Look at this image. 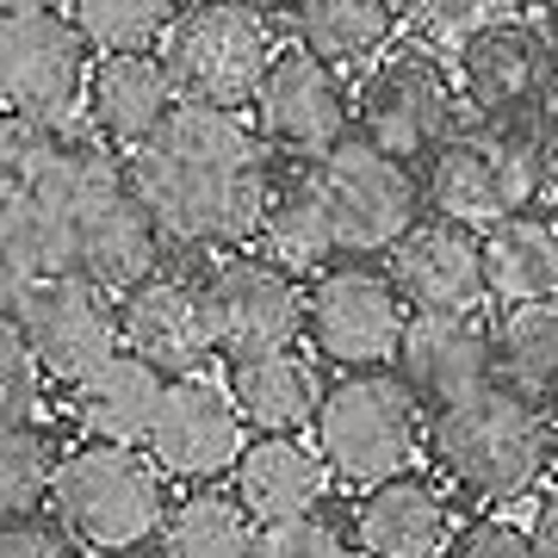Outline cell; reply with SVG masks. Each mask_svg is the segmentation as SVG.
<instances>
[{"label":"cell","instance_id":"obj_24","mask_svg":"<svg viewBox=\"0 0 558 558\" xmlns=\"http://www.w3.org/2000/svg\"><path fill=\"white\" fill-rule=\"evenodd\" d=\"M260 248H267L279 267H292V274H323V267L341 255V230H336L329 199H323L317 168L274 180L267 218H260Z\"/></svg>","mask_w":558,"mask_h":558},{"label":"cell","instance_id":"obj_19","mask_svg":"<svg viewBox=\"0 0 558 558\" xmlns=\"http://www.w3.org/2000/svg\"><path fill=\"white\" fill-rule=\"evenodd\" d=\"M348 534L366 558H440L453 539V502L416 472H391L360 490Z\"/></svg>","mask_w":558,"mask_h":558},{"label":"cell","instance_id":"obj_15","mask_svg":"<svg viewBox=\"0 0 558 558\" xmlns=\"http://www.w3.org/2000/svg\"><path fill=\"white\" fill-rule=\"evenodd\" d=\"M242 428H248V416L236 410L230 385H211L205 373H180V379H168V398L156 410L149 453L168 478L211 484L223 472H236L242 447H248Z\"/></svg>","mask_w":558,"mask_h":558},{"label":"cell","instance_id":"obj_26","mask_svg":"<svg viewBox=\"0 0 558 558\" xmlns=\"http://www.w3.org/2000/svg\"><path fill=\"white\" fill-rule=\"evenodd\" d=\"M260 521L248 515V502L230 490H186L180 502H168V521H161V558H255Z\"/></svg>","mask_w":558,"mask_h":558},{"label":"cell","instance_id":"obj_10","mask_svg":"<svg viewBox=\"0 0 558 558\" xmlns=\"http://www.w3.org/2000/svg\"><path fill=\"white\" fill-rule=\"evenodd\" d=\"M7 317L25 329V341L38 348L44 373L57 385L87 379L94 366H106L124 348L119 304L87 274H50L38 286H25L20 299H7Z\"/></svg>","mask_w":558,"mask_h":558},{"label":"cell","instance_id":"obj_6","mask_svg":"<svg viewBox=\"0 0 558 558\" xmlns=\"http://www.w3.org/2000/svg\"><path fill=\"white\" fill-rule=\"evenodd\" d=\"M161 62L174 75L180 100L248 106L274 62L267 13L248 0H186L174 32L161 38Z\"/></svg>","mask_w":558,"mask_h":558},{"label":"cell","instance_id":"obj_27","mask_svg":"<svg viewBox=\"0 0 558 558\" xmlns=\"http://www.w3.org/2000/svg\"><path fill=\"white\" fill-rule=\"evenodd\" d=\"M292 32L323 62H373L398 32V0H299Z\"/></svg>","mask_w":558,"mask_h":558},{"label":"cell","instance_id":"obj_8","mask_svg":"<svg viewBox=\"0 0 558 558\" xmlns=\"http://www.w3.org/2000/svg\"><path fill=\"white\" fill-rule=\"evenodd\" d=\"M410 336V299L391 267H366V260H341L311 274V323L304 341L317 348L329 366L354 373V366H391Z\"/></svg>","mask_w":558,"mask_h":558},{"label":"cell","instance_id":"obj_1","mask_svg":"<svg viewBox=\"0 0 558 558\" xmlns=\"http://www.w3.org/2000/svg\"><path fill=\"white\" fill-rule=\"evenodd\" d=\"M124 174L174 248H242L267 218V137L255 112L174 100L156 137L124 149Z\"/></svg>","mask_w":558,"mask_h":558},{"label":"cell","instance_id":"obj_7","mask_svg":"<svg viewBox=\"0 0 558 558\" xmlns=\"http://www.w3.org/2000/svg\"><path fill=\"white\" fill-rule=\"evenodd\" d=\"M317 180L329 211H336L341 255H391L410 236V223L422 218V199H428V186H416L410 161L391 156L366 131L341 137L329 156H317Z\"/></svg>","mask_w":558,"mask_h":558},{"label":"cell","instance_id":"obj_17","mask_svg":"<svg viewBox=\"0 0 558 558\" xmlns=\"http://www.w3.org/2000/svg\"><path fill=\"white\" fill-rule=\"evenodd\" d=\"M398 373L422 391L428 410L472 398V391L502 379L497 329H490L478 311H416V317H410V336H403Z\"/></svg>","mask_w":558,"mask_h":558},{"label":"cell","instance_id":"obj_20","mask_svg":"<svg viewBox=\"0 0 558 558\" xmlns=\"http://www.w3.org/2000/svg\"><path fill=\"white\" fill-rule=\"evenodd\" d=\"M174 75L156 50H106L87 81V131L112 149H137L174 106Z\"/></svg>","mask_w":558,"mask_h":558},{"label":"cell","instance_id":"obj_30","mask_svg":"<svg viewBox=\"0 0 558 558\" xmlns=\"http://www.w3.org/2000/svg\"><path fill=\"white\" fill-rule=\"evenodd\" d=\"M94 50H156L180 20V0H69Z\"/></svg>","mask_w":558,"mask_h":558},{"label":"cell","instance_id":"obj_12","mask_svg":"<svg viewBox=\"0 0 558 558\" xmlns=\"http://www.w3.org/2000/svg\"><path fill=\"white\" fill-rule=\"evenodd\" d=\"M304 274L279 267L267 248H223V260L205 274V299L218 323L223 354H260V348H292L311 323V286Z\"/></svg>","mask_w":558,"mask_h":558},{"label":"cell","instance_id":"obj_42","mask_svg":"<svg viewBox=\"0 0 558 558\" xmlns=\"http://www.w3.org/2000/svg\"><path fill=\"white\" fill-rule=\"evenodd\" d=\"M553 50H558V44H553Z\"/></svg>","mask_w":558,"mask_h":558},{"label":"cell","instance_id":"obj_31","mask_svg":"<svg viewBox=\"0 0 558 558\" xmlns=\"http://www.w3.org/2000/svg\"><path fill=\"white\" fill-rule=\"evenodd\" d=\"M44 360L38 348L25 341V329L13 317H7V329H0V410H7V422H38L44 410Z\"/></svg>","mask_w":558,"mask_h":558},{"label":"cell","instance_id":"obj_5","mask_svg":"<svg viewBox=\"0 0 558 558\" xmlns=\"http://www.w3.org/2000/svg\"><path fill=\"white\" fill-rule=\"evenodd\" d=\"M539 186H546V137H534V119H484L478 131H453L428 156V211L465 223L527 211Z\"/></svg>","mask_w":558,"mask_h":558},{"label":"cell","instance_id":"obj_14","mask_svg":"<svg viewBox=\"0 0 558 558\" xmlns=\"http://www.w3.org/2000/svg\"><path fill=\"white\" fill-rule=\"evenodd\" d=\"M558 87V50L521 20H484L459 38V94L478 119H534Z\"/></svg>","mask_w":558,"mask_h":558},{"label":"cell","instance_id":"obj_21","mask_svg":"<svg viewBox=\"0 0 558 558\" xmlns=\"http://www.w3.org/2000/svg\"><path fill=\"white\" fill-rule=\"evenodd\" d=\"M161 398H168V373L156 360H143L137 348H119L106 366H94L87 379L69 385V416H75L81 435H94V440L149 447Z\"/></svg>","mask_w":558,"mask_h":558},{"label":"cell","instance_id":"obj_35","mask_svg":"<svg viewBox=\"0 0 558 558\" xmlns=\"http://www.w3.org/2000/svg\"><path fill=\"white\" fill-rule=\"evenodd\" d=\"M398 7L422 32H440V38H465L490 20V0H398Z\"/></svg>","mask_w":558,"mask_h":558},{"label":"cell","instance_id":"obj_29","mask_svg":"<svg viewBox=\"0 0 558 558\" xmlns=\"http://www.w3.org/2000/svg\"><path fill=\"white\" fill-rule=\"evenodd\" d=\"M57 472H62L57 435L44 422H7V435H0V509L7 515H38V509H50Z\"/></svg>","mask_w":558,"mask_h":558},{"label":"cell","instance_id":"obj_34","mask_svg":"<svg viewBox=\"0 0 558 558\" xmlns=\"http://www.w3.org/2000/svg\"><path fill=\"white\" fill-rule=\"evenodd\" d=\"M0 558H81V539L62 521L7 515V527H0Z\"/></svg>","mask_w":558,"mask_h":558},{"label":"cell","instance_id":"obj_36","mask_svg":"<svg viewBox=\"0 0 558 558\" xmlns=\"http://www.w3.org/2000/svg\"><path fill=\"white\" fill-rule=\"evenodd\" d=\"M527 534H534V553L539 558H558V484L539 497L534 521H527Z\"/></svg>","mask_w":558,"mask_h":558},{"label":"cell","instance_id":"obj_11","mask_svg":"<svg viewBox=\"0 0 558 558\" xmlns=\"http://www.w3.org/2000/svg\"><path fill=\"white\" fill-rule=\"evenodd\" d=\"M354 119L373 143H385L391 156L422 161L453 137L459 94L447 69L428 50H391L385 62L366 69V81L354 87Z\"/></svg>","mask_w":558,"mask_h":558},{"label":"cell","instance_id":"obj_2","mask_svg":"<svg viewBox=\"0 0 558 558\" xmlns=\"http://www.w3.org/2000/svg\"><path fill=\"white\" fill-rule=\"evenodd\" d=\"M440 478L459 484L478 502H515L539 484L546 465H558V428L546 416V398L497 379L459 403H440L428 428Z\"/></svg>","mask_w":558,"mask_h":558},{"label":"cell","instance_id":"obj_32","mask_svg":"<svg viewBox=\"0 0 558 558\" xmlns=\"http://www.w3.org/2000/svg\"><path fill=\"white\" fill-rule=\"evenodd\" d=\"M255 558H366L354 534H341L336 521L323 515H292V521H267L255 539Z\"/></svg>","mask_w":558,"mask_h":558},{"label":"cell","instance_id":"obj_18","mask_svg":"<svg viewBox=\"0 0 558 558\" xmlns=\"http://www.w3.org/2000/svg\"><path fill=\"white\" fill-rule=\"evenodd\" d=\"M391 274L410 311H478L490 299L484 236H472V223L447 218V211L410 223V236L391 248Z\"/></svg>","mask_w":558,"mask_h":558},{"label":"cell","instance_id":"obj_16","mask_svg":"<svg viewBox=\"0 0 558 558\" xmlns=\"http://www.w3.org/2000/svg\"><path fill=\"white\" fill-rule=\"evenodd\" d=\"M119 317H124V348H137L143 360H156L168 379L205 373L211 354H223L218 323H211V299H205V279L161 274L156 267L131 292H119Z\"/></svg>","mask_w":558,"mask_h":558},{"label":"cell","instance_id":"obj_40","mask_svg":"<svg viewBox=\"0 0 558 558\" xmlns=\"http://www.w3.org/2000/svg\"><path fill=\"white\" fill-rule=\"evenodd\" d=\"M527 7H534V13H546V20L558 25V0H527Z\"/></svg>","mask_w":558,"mask_h":558},{"label":"cell","instance_id":"obj_23","mask_svg":"<svg viewBox=\"0 0 558 558\" xmlns=\"http://www.w3.org/2000/svg\"><path fill=\"white\" fill-rule=\"evenodd\" d=\"M223 360H230L223 385H230V398H236V410L248 416L255 435H299V428L317 422L323 391L292 348H260V354H223Z\"/></svg>","mask_w":558,"mask_h":558},{"label":"cell","instance_id":"obj_37","mask_svg":"<svg viewBox=\"0 0 558 558\" xmlns=\"http://www.w3.org/2000/svg\"><path fill=\"white\" fill-rule=\"evenodd\" d=\"M546 193L558 199V131L546 137Z\"/></svg>","mask_w":558,"mask_h":558},{"label":"cell","instance_id":"obj_28","mask_svg":"<svg viewBox=\"0 0 558 558\" xmlns=\"http://www.w3.org/2000/svg\"><path fill=\"white\" fill-rule=\"evenodd\" d=\"M497 366L502 379L534 391V398H558V292L527 304H502L497 317Z\"/></svg>","mask_w":558,"mask_h":558},{"label":"cell","instance_id":"obj_13","mask_svg":"<svg viewBox=\"0 0 558 558\" xmlns=\"http://www.w3.org/2000/svg\"><path fill=\"white\" fill-rule=\"evenodd\" d=\"M248 112H255L260 137L274 143V149L317 161L348 137L354 100H348V87L336 81V62H323L317 50L292 44V50H274Z\"/></svg>","mask_w":558,"mask_h":558},{"label":"cell","instance_id":"obj_39","mask_svg":"<svg viewBox=\"0 0 558 558\" xmlns=\"http://www.w3.org/2000/svg\"><path fill=\"white\" fill-rule=\"evenodd\" d=\"M248 7H260V13H292L299 0H248Z\"/></svg>","mask_w":558,"mask_h":558},{"label":"cell","instance_id":"obj_33","mask_svg":"<svg viewBox=\"0 0 558 558\" xmlns=\"http://www.w3.org/2000/svg\"><path fill=\"white\" fill-rule=\"evenodd\" d=\"M440 558H539V553H534V534H527V527L484 515V521L453 527V539H447V553Z\"/></svg>","mask_w":558,"mask_h":558},{"label":"cell","instance_id":"obj_22","mask_svg":"<svg viewBox=\"0 0 558 558\" xmlns=\"http://www.w3.org/2000/svg\"><path fill=\"white\" fill-rule=\"evenodd\" d=\"M230 490L248 502V515L260 527L292 515H317L323 490H329V459H323V447H311L299 435H255L242 447L236 472H230Z\"/></svg>","mask_w":558,"mask_h":558},{"label":"cell","instance_id":"obj_3","mask_svg":"<svg viewBox=\"0 0 558 558\" xmlns=\"http://www.w3.org/2000/svg\"><path fill=\"white\" fill-rule=\"evenodd\" d=\"M161 472L156 453H137L131 440H81L62 453L57 472V521L81 546L94 553H124V546H149L161 539L168 502H161Z\"/></svg>","mask_w":558,"mask_h":558},{"label":"cell","instance_id":"obj_25","mask_svg":"<svg viewBox=\"0 0 558 558\" xmlns=\"http://www.w3.org/2000/svg\"><path fill=\"white\" fill-rule=\"evenodd\" d=\"M484 274L497 304H527L558 292V223L539 211H509L484 223Z\"/></svg>","mask_w":558,"mask_h":558},{"label":"cell","instance_id":"obj_9","mask_svg":"<svg viewBox=\"0 0 558 558\" xmlns=\"http://www.w3.org/2000/svg\"><path fill=\"white\" fill-rule=\"evenodd\" d=\"M87 81H94V44L75 25V13L57 7H25L0 25V100L7 112L44 124H69L87 112Z\"/></svg>","mask_w":558,"mask_h":558},{"label":"cell","instance_id":"obj_4","mask_svg":"<svg viewBox=\"0 0 558 558\" xmlns=\"http://www.w3.org/2000/svg\"><path fill=\"white\" fill-rule=\"evenodd\" d=\"M317 447L329 459V472L341 484H366L410 472V459L422 453V391L391 366H354L348 379H336L317 403Z\"/></svg>","mask_w":558,"mask_h":558},{"label":"cell","instance_id":"obj_41","mask_svg":"<svg viewBox=\"0 0 558 558\" xmlns=\"http://www.w3.org/2000/svg\"><path fill=\"white\" fill-rule=\"evenodd\" d=\"M100 558H161V553H143V546H124V553H100Z\"/></svg>","mask_w":558,"mask_h":558},{"label":"cell","instance_id":"obj_38","mask_svg":"<svg viewBox=\"0 0 558 558\" xmlns=\"http://www.w3.org/2000/svg\"><path fill=\"white\" fill-rule=\"evenodd\" d=\"M7 13H25V7H69V0H0Z\"/></svg>","mask_w":558,"mask_h":558}]
</instances>
